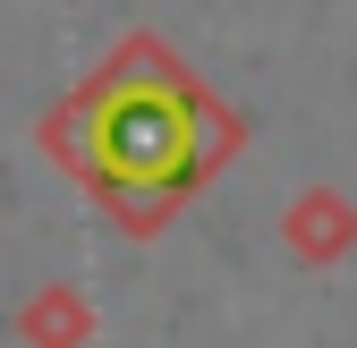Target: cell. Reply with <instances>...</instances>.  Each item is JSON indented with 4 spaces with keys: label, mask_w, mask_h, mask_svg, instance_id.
I'll return each instance as SVG.
<instances>
[{
    "label": "cell",
    "mask_w": 357,
    "mask_h": 348,
    "mask_svg": "<svg viewBox=\"0 0 357 348\" xmlns=\"http://www.w3.org/2000/svg\"><path fill=\"white\" fill-rule=\"evenodd\" d=\"M94 161L128 187H153V179H178L196 161V102L162 77H128L102 94L94 111Z\"/></svg>",
    "instance_id": "cell-1"
}]
</instances>
